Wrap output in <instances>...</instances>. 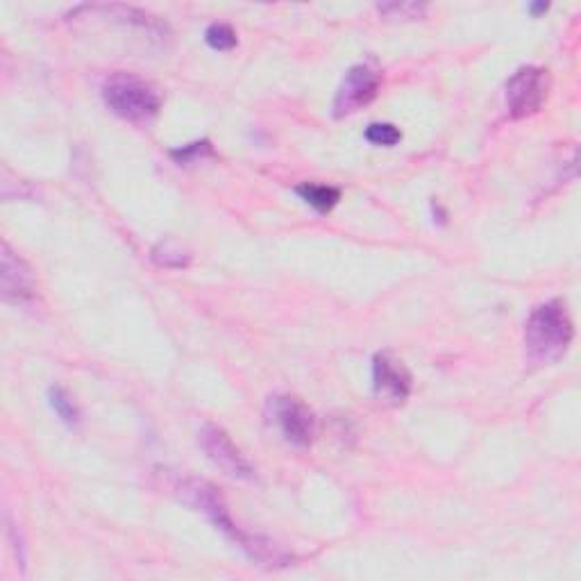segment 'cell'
<instances>
[{
  "label": "cell",
  "instance_id": "1",
  "mask_svg": "<svg viewBox=\"0 0 581 581\" xmlns=\"http://www.w3.org/2000/svg\"><path fill=\"white\" fill-rule=\"evenodd\" d=\"M176 495L182 504L191 506L193 511H198V514L208 518L221 534H225L227 540H232L236 548L257 566L282 568L289 561V552H284L280 545L264 536L246 534L234 525V521L230 518L227 504L214 484L198 480V477H189V480H180L176 484Z\"/></svg>",
  "mask_w": 581,
  "mask_h": 581
},
{
  "label": "cell",
  "instance_id": "2",
  "mask_svg": "<svg viewBox=\"0 0 581 581\" xmlns=\"http://www.w3.org/2000/svg\"><path fill=\"white\" fill-rule=\"evenodd\" d=\"M574 325L561 300L538 304L525 323V357L532 366H552L568 353Z\"/></svg>",
  "mask_w": 581,
  "mask_h": 581
},
{
  "label": "cell",
  "instance_id": "3",
  "mask_svg": "<svg viewBox=\"0 0 581 581\" xmlns=\"http://www.w3.org/2000/svg\"><path fill=\"white\" fill-rule=\"evenodd\" d=\"M102 100L123 121L148 123L159 114V91L139 76L114 74L102 85Z\"/></svg>",
  "mask_w": 581,
  "mask_h": 581
},
{
  "label": "cell",
  "instance_id": "4",
  "mask_svg": "<svg viewBox=\"0 0 581 581\" xmlns=\"http://www.w3.org/2000/svg\"><path fill=\"white\" fill-rule=\"evenodd\" d=\"M550 76L540 66H523L506 82V110L511 119L534 116L548 100Z\"/></svg>",
  "mask_w": 581,
  "mask_h": 581
},
{
  "label": "cell",
  "instance_id": "5",
  "mask_svg": "<svg viewBox=\"0 0 581 581\" xmlns=\"http://www.w3.org/2000/svg\"><path fill=\"white\" fill-rule=\"evenodd\" d=\"M382 85V76L375 66L370 64H355L348 68V74L340 80L336 96H334V116L346 119L364 110L366 105L378 98Z\"/></svg>",
  "mask_w": 581,
  "mask_h": 581
},
{
  "label": "cell",
  "instance_id": "6",
  "mask_svg": "<svg viewBox=\"0 0 581 581\" xmlns=\"http://www.w3.org/2000/svg\"><path fill=\"white\" fill-rule=\"evenodd\" d=\"M198 443L202 452L208 455V459L221 468L232 480H242V482H253L255 480V468L253 463L244 457V452L234 446V440L230 434L219 427V425H202L198 432Z\"/></svg>",
  "mask_w": 581,
  "mask_h": 581
},
{
  "label": "cell",
  "instance_id": "7",
  "mask_svg": "<svg viewBox=\"0 0 581 581\" xmlns=\"http://www.w3.org/2000/svg\"><path fill=\"white\" fill-rule=\"evenodd\" d=\"M270 414L282 436L295 448H310L316 438V416L310 406L293 395L270 400Z\"/></svg>",
  "mask_w": 581,
  "mask_h": 581
},
{
  "label": "cell",
  "instance_id": "8",
  "mask_svg": "<svg viewBox=\"0 0 581 581\" xmlns=\"http://www.w3.org/2000/svg\"><path fill=\"white\" fill-rule=\"evenodd\" d=\"M372 389L375 395L384 402L402 404L412 393V375H409L402 361L382 353L372 359Z\"/></svg>",
  "mask_w": 581,
  "mask_h": 581
},
{
  "label": "cell",
  "instance_id": "9",
  "mask_svg": "<svg viewBox=\"0 0 581 581\" xmlns=\"http://www.w3.org/2000/svg\"><path fill=\"white\" fill-rule=\"evenodd\" d=\"M0 289H3V298L8 302H27L34 295V289H37V282H34L32 268L16 255L8 244H3V250H0Z\"/></svg>",
  "mask_w": 581,
  "mask_h": 581
},
{
  "label": "cell",
  "instance_id": "10",
  "mask_svg": "<svg viewBox=\"0 0 581 581\" xmlns=\"http://www.w3.org/2000/svg\"><path fill=\"white\" fill-rule=\"evenodd\" d=\"M295 193L314 208L319 214H327L336 208V202L340 200V191L336 187H327V185H300L295 189Z\"/></svg>",
  "mask_w": 581,
  "mask_h": 581
},
{
  "label": "cell",
  "instance_id": "11",
  "mask_svg": "<svg viewBox=\"0 0 581 581\" xmlns=\"http://www.w3.org/2000/svg\"><path fill=\"white\" fill-rule=\"evenodd\" d=\"M48 398H51V406L55 409V414L59 416V421L68 427H76L80 423V409L76 406L74 398L68 395L62 387H53L48 391Z\"/></svg>",
  "mask_w": 581,
  "mask_h": 581
},
{
  "label": "cell",
  "instance_id": "12",
  "mask_svg": "<svg viewBox=\"0 0 581 581\" xmlns=\"http://www.w3.org/2000/svg\"><path fill=\"white\" fill-rule=\"evenodd\" d=\"M153 261L161 268H187L191 255L185 253L176 242H161L153 248Z\"/></svg>",
  "mask_w": 581,
  "mask_h": 581
},
{
  "label": "cell",
  "instance_id": "13",
  "mask_svg": "<svg viewBox=\"0 0 581 581\" xmlns=\"http://www.w3.org/2000/svg\"><path fill=\"white\" fill-rule=\"evenodd\" d=\"M366 139L372 146H384V148H393L402 142V132L391 125V123H370L366 127Z\"/></svg>",
  "mask_w": 581,
  "mask_h": 581
},
{
  "label": "cell",
  "instance_id": "14",
  "mask_svg": "<svg viewBox=\"0 0 581 581\" xmlns=\"http://www.w3.org/2000/svg\"><path fill=\"white\" fill-rule=\"evenodd\" d=\"M204 42L214 51H232L236 46V32L227 23H212L204 32Z\"/></svg>",
  "mask_w": 581,
  "mask_h": 581
},
{
  "label": "cell",
  "instance_id": "15",
  "mask_svg": "<svg viewBox=\"0 0 581 581\" xmlns=\"http://www.w3.org/2000/svg\"><path fill=\"white\" fill-rule=\"evenodd\" d=\"M380 14L389 16V19H402V21H414V19H421L425 16L427 12V5L425 3H384V5H378Z\"/></svg>",
  "mask_w": 581,
  "mask_h": 581
},
{
  "label": "cell",
  "instance_id": "16",
  "mask_svg": "<svg viewBox=\"0 0 581 581\" xmlns=\"http://www.w3.org/2000/svg\"><path fill=\"white\" fill-rule=\"evenodd\" d=\"M212 155H214V148L210 142H195L178 150H170V157H174L178 164H191V161H198L202 157H212Z\"/></svg>",
  "mask_w": 581,
  "mask_h": 581
},
{
  "label": "cell",
  "instance_id": "17",
  "mask_svg": "<svg viewBox=\"0 0 581 581\" xmlns=\"http://www.w3.org/2000/svg\"><path fill=\"white\" fill-rule=\"evenodd\" d=\"M529 10H532V14H543V12L550 10V5L548 3H538V5H532Z\"/></svg>",
  "mask_w": 581,
  "mask_h": 581
}]
</instances>
